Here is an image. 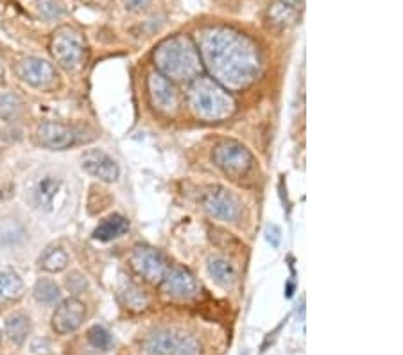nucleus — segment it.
I'll list each match as a JSON object with an SVG mask.
<instances>
[{"label": "nucleus", "instance_id": "obj_19", "mask_svg": "<svg viewBox=\"0 0 403 355\" xmlns=\"http://www.w3.org/2000/svg\"><path fill=\"white\" fill-rule=\"evenodd\" d=\"M267 18L271 26L278 27V29H287V27L298 23V20H300V11L288 8V6H285L284 2H276V4H273L269 8Z\"/></svg>", "mask_w": 403, "mask_h": 355}, {"label": "nucleus", "instance_id": "obj_30", "mask_svg": "<svg viewBox=\"0 0 403 355\" xmlns=\"http://www.w3.org/2000/svg\"><path fill=\"white\" fill-rule=\"evenodd\" d=\"M280 2H284L285 6H288V8L296 9V11H300V9L305 6V0H280Z\"/></svg>", "mask_w": 403, "mask_h": 355}, {"label": "nucleus", "instance_id": "obj_13", "mask_svg": "<svg viewBox=\"0 0 403 355\" xmlns=\"http://www.w3.org/2000/svg\"><path fill=\"white\" fill-rule=\"evenodd\" d=\"M36 138L40 145L52 151H63L72 147L77 142L76 131L62 123H42L36 130Z\"/></svg>", "mask_w": 403, "mask_h": 355}, {"label": "nucleus", "instance_id": "obj_29", "mask_svg": "<svg viewBox=\"0 0 403 355\" xmlns=\"http://www.w3.org/2000/svg\"><path fill=\"white\" fill-rule=\"evenodd\" d=\"M124 4L131 11H140V9L147 8L151 4V0H124Z\"/></svg>", "mask_w": 403, "mask_h": 355}, {"label": "nucleus", "instance_id": "obj_28", "mask_svg": "<svg viewBox=\"0 0 403 355\" xmlns=\"http://www.w3.org/2000/svg\"><path fill=\"white\" fill-rule=\"evenodd\" d=\"M265 239L273 248H278L281 242V230L276 225H267L265 226Z\"/></svg>", "mask_w": 403, "mask_h": 355}, {"label": "nucleus", "instance_id": "obj_2", "mask_svg": "<svg viewBox=\"0 0 403 355\" xmlns=\"http://www.w3.org/2000/svg\"><path fill=\"white\" fill-rule=\"evenodd\" d=\"M153 62L156 72L173 83H190L204 70L196 42L187 35L165 38L154 49Z\"/></svg>", "mask_w": 403, "mask_h": 355}, {"label": "nucleus", "instance_id": "obj_6", "mask_svg": "<svg viewBox=\"0 0 403 355\" xmlns=\"http://www.w3.org/2000/svg\"><path fill=\"white\" fill-rule=\"evenodd\" d=\"M142 350L144 355H201V344L180 330L160 329L146 337Z\"/></svg>", "mask_w": 403, "mask_h": 355}, {"label": "nucleus", "instance_id": "obj_26", "mask_svg": "<svg viewBox=\"0 0 403 355\" xmlns=\"http://www.w3.org/2000/svg\"><path fill=\"white\" fill-rule=\"evenodd\" d=\"M40 11L47 18H58V16L63 15V8L58 0H40Z\"/></svg>", "mask_w": 403, "mask_h": 355}, {"label": "nucleus", "instance_id": "obj_7", "mask_svg": "<svg viewBox=\"0 0 403 355\" xmlns=\"http://www.w3.org/2000/svg\"><path fill=\"white\" fill-rule=\"evenodd\" d=\"M131 268L134 273L147 283L153 286H160L161 280L165 278L167 271L170 269L169 262L160 252L149 246H136L131 253Z\"/></svg>", "mask_w": 403, "mask_h": 355}, {"label": "nucleus", "instance_id": "obj_11", "mask_svg": "<svg viewBox=\"0 0 403 355\" xmlns=\"http://www.w3.org/2000/svg\"><path fill=\"white\" fill-rule=\"evenodd\" d=\"M81 167L86 174L106 184H115L120 178V167L107 153L100 150H88L81 157Z\"/></svg>", "mask_w": 403, "mask_h": 355}, {"label": "nucleus", "instance_id": "obj_31", "mask_svg": "<svg viewBox=\"0 0 403 355\" xmlns=\"http://www.w3.org/2000/svg\"><path fill=\"white\" fill-rule=\"evenodd\" d=\"M4 81V70H2V65H0V84Z\"/></svg>", "mask_w": 403, "mask_h": 355}, {"label": "nucleus", "instance_id": "obj_1", "mask_svg": "<svg viewBox=\"0 0 403 355\" xmlns=\"http://www.w3.org/2000/svg\"><path fill=\"white\" fill-rule=\"evenodd\" d=\"M211 79L228 92H242L257 81L262 69L258 45L244 33L226 26L204 27L196 43Z\"/></svg>", "mask_w": 403, "mask_h": 355}, {"label": "nucleus", "instance_id": "obj_15", "mask_svg": "<svg viewBox=\"0 0 403 355\" xmlns=\"http://www.w3.org/2000/svg\"><path fill=\"white\" fill-rule=\"evenodd\" d=\"M63 181L62 178L54 174H43L36 180L35 187H33V201L42 210L50 212L56 206V199L62 194Z\"/></svg>", "mask_w": 403, "mask_h": 355}, {"label": "nucleus", "instance_id": "obj_32", "mask_svg": "<svg viewBox=\"0 0 403 355\" xmlns=\"http://www.w3.org/2000/svg\"><path fill=\"white\" fill-rule=\"evenodd\" d=\"M0 339H2V336H0Z\"/></svg>", "mask_w": 403, "mask_h": 355}, {"label": "nucleus", "instance_id": "obj_22", "mask_svg": "<svg viewBox=\"0 0 403 355\" xmlns=\"http://www.w3.org/2000/svg\"><path fill=\"white\" fill-rule=\"evenodd\" d=\"M33 293H35L36 302L45 303V305H52V303L58 302L59 296H62L59 286L50 278H40L38 282L35 283Z\"/></svg>", "mask_w": 403, "mask_h": 355}, {"label": "nucleus", "instance_id": "obj_18", "mask_svg": "<svg viewBox=\"0 0 403 355\" xmlns=\"http://www.w3.org/2000/svg\"><path fill=\"white\" fill-rule=\"evenodd\" d=\"M23 293V282L18 273L2 269L0 271V303L18 300Z\"/></svg>", "mask_w": 403, "mask_h": 355}, {"label": "nucleus", "instance_id": "obj_9", "mask_svg": "<svg viewBox=\"0 0 403 355\" xmlns=\"http://www.w3.org/2000/svg\"><path fill=\"white\" fill-rule=\"evenodd\" d=\"M204 210L215 219L235 222L242 215V203L233 192L224 187H211L203 198Z\"/></svg>", "mask_w": 403, "mask_h": 355}, {"label": "nucleus", "instance_id": "obj_5", "mask_svg": "<svg viewBox=\"0 0 403 355\" xmlns=\"http://www.w3.org/2000/svg\"><path fill=\"white\" fill-rule=\"evenodd\" d=\"M211 162L217 169L230 176L231 180H244L255 171L253 154L246 145L235 140H223L211 151Z\"/></svg>", "mask_w": 403, "mask_h": 355}, {"label": "nucleus", "instance_id": "obj_20", "mask_svg": "<svg viewBox=\"0 0 403 355\" xmlns=\"http://www.w3.org/2000/svg\"><path fill=\"white\" fill-rule=\"evenodd\" d=\"M40 268L47 273H62L65 271L66 266H69V255L63 248L59 246H54L43 252V255L38 260Z\"/></svg>", "mask_w": 403, "mask_h": 355}, {"label": "nucleus", "instance_id": "obj_4", "mask_svg": "<svg viewBox=\"0 0 403 355\" xmlns=\"http://www.w3.org/2000/svg\"><path fill=\"white\" fill-rule=\"evenodd\" d=\"M50 54L54 62L69 72H76L86 62V42L77 29L63 26L50 38Z\"/></svg>", "mask_w": 403, "mask_h": 355}, {"label": "nucleus", "instance_id": "obj_10", "mask_svg": "<svg viewBox=\"0 0 403 355\" xmlns=\"http://www.w3.org/2000/svg\"><path fill=\"white\" fill-rule=\"evenodd\" d=\"M86 320L85 303L77 298H66L56 307L52 314V330L59 336L76 332Z\"/></svg>", "mask_w": 403, "mask_h": 355}, {"label": "nucleus", "instance_id": "obj_23", "mask_svg": "<svg viewBox=\"0 0 403 355\" xmlns=\"http://www.w3.org/2000/svg\"><path fill=\"white\" fill-rule=\"evenodd\" d=\"M22 99L15 94H0V117L4 120H13L22 111Z\"/></svg>", "mask_w": 403, "mask_h": 355}, {"label": "nucleus", "instance_id": "obj_21", "mask_svg": "<svg viewBox=\"0 0 403 355\" xmlns=\"http://www.w3.org/2000/svg\"><path fill=\"white\" fill-rule=\"evenodd\" d=\"M29 332H31V323H29V317L23 314H13L6 321V334L18 346L25 343Z\"/></svg>", "mask_w": 403, "mask_h": 355}, {"label": "nucleus", "instance_id": "obj_24", "mask_svg": "<svg viewBox=\"0 0 403 355\" xmlns=\"http://www.w3.org/2000/svg\"><path fill=\"white\" fill-rule=\"evenodd\" d=\"M86 337H88L90 344H92L93 348H97V350H110V346H112L113 343L112 334L107 332L104 327H100V325L90 327L88 332H86Z\"/></svg>", "mask_w": 403, "mask_h": 355}, {"label": "nucleus", "instance_id": "obj_14", "mask_svg": "<svg viewBox=\"0 0 403 355\" xmlns=\"http://www.w3.org/2000/svg\"><path fill=\"white\" fill-rule=\"evenodd\" d=\"M16 74L22 77L25 83L36 88H49L50 84L56 81L58 74L54 69L52 63L42 57H25L18 67H16Z\"/></svg>", "mask_w": 403, "mask_h": 355}, {"label": "nucleus", "instance_id": "obj_25", "mask_svg": "<svg viewBox=\"0 0 403 355\" xmlns=\"http://www.w3.org/2000/svg\"><path fill=\"white\" fill-rule=\"evenodd\" d=\"M124 298H126V305L129 309L144 310L147 307L146 294H144V291L136 289V287H127V291L124 293Z\"/></svg>", "mask_w": 403, "mask_h": 355}, {"label": "nucleus", "instance_id": "obj_16", "mask_svg": "<svg viewBox=\"0 0 403 355\" xmlns=\"http://www.w3.org/2000/svg\"><path fill=\"white\" fill-rule=\"evenodd\" d=\"M208 273L211 280L223 289H230L237 282V271H235L233 264L223 257H210L208 259Z\"/></svg>", "mask_w": 403, "mask_h": 355}, {"label": "nucleus", "instance_id": "obj_12", "mask_svg": "<svg viewBox=\"0 0 403 355\" xmlns=\"http://www.w3.org/2000/svg\"><path fill=\"white\" fill-rule=\"evenodd\" d=\"M160 287L167 296L177 300H190L199 293L197 280L194 278L192 273L183 268H170L165 278L161 280Z\"/></svg>", "mask_w": 403, "mask_h": 355}, {"label": "nucleus", "instance_id": "obj_8", "mask_svg": "<svg viewBox=\"0 0 403 355\" xmlns=\"http://www.w3.org/2000/svg\"><path fill=\"white\" fill-rule=\"evenodd\" d=\"M147 96H149L151 106L158 113L174 115L180 110L181 97L177 88L174 86L173 81H169L161 74L153 72L147 76Z\"/></svg>", "mask_w": 403, "mask_h": 355}, {"label": "nucleus", "instance_id": "obj_27", "mask_svg": "<svg viewBox=\"0 0 403 355\" xmlns=\"http://www.w3.org/2000/svg\"><path fill=\"white\" fill-rule=\"evenodd\" d=\"M66 286H69V289L72 291V293L79 294L81 291L86 289V280L81 273H72V275L69 276V280H66Z\"/></svg>", "mask_w": 403, "mask_h": 355}, {"label": "nucleus", "instance_id": "obj_17", "mask_svg": "<svg viewBox=\"0 0 403 355\" xmlns=\"http://www.w3.org/2000/svg\"><path fill=\"white\" fill-rule=\"evenodd\" d=\"M127 230H129V221L124 215L113 214L110 218L103 219V222H99V226L93 230V239L100 242H110L124 235Z\"/></svg>", "mask_w": 403, "mask_h": 355}, {"label": "nucleus", "instance_id": "obj_3", "mask_svg": "<svg viewBox=\"0 0 403 355\" xmlns=\"http://www.w3.org/2000/svg\"><path fill=\"white\" fill-rule=\"evenodd\" d=\"M187 104L194 117L204 123H221L231 117L237 108L231 92L210 76H197L188 83Z\"/></svg>", "mask_w": 403, "mask_h": 355}]
</instances>
